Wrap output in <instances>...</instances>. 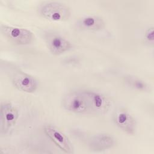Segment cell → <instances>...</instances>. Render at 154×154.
Listing matches in <instances>:
<instances>
[{
  "mask_svg": "<svg viewBox=\"0 0 154 154\" xmlns=\"http://www.w3.org/2000/svg\"><path fill=\"white\" fill-rule=\"evenodd\" d=\"M63 108L78 114L94 115L93 91L81 90L69 92L63 98Z\"/></svg>",
  "mask_w": 154,
  "mask_h": 154,
  "instance_id": "1",
  "label": "cell"
},
{
  "mask_svg": "<svg viewBox=\"0 0 154 154\" xmlns=\"http://www.w3.org/2000/svg\"><path fill=\"white\" fill-rule=\"evenodd\" d=\"M38 12L43 17L56 22L66 21L69 19L71 15L70 8L58 2L43 3L39 7Z\"/></svg>",
  "mask_w": 154,
  "mask_h": 154,
  "instance_id": "2",
  "label": "cell"
},
{
  "mask_svg": "<svg viewBox=\"0 0 154 154\" xmlns=\"http://www.w3.org/2000/svg\"><path fill=\"white\" fill-rule=\"evenodd\" d=\"M1 31L10 42L17 45H28L34 39L33 34L25 28L1 25Z\"/></svg>",
  "mask_w": 154,
  "mask_h": 154,
  "instance_id": "3",
  "label": "cell"
},
{
  "mask_svg": "<svg viewBox=\"0 0 154 154\" xmlns=\"http://www.w3.org/2000/svg\"><path fill=\"white\" fill-rule=\"evenodd\" d=\"M0 112V133L4 135L7 134L16 124L19 117V112L9 102L1 103Z\"/></svg>",
  "mask_w": 154,
  "mask_h": 154,
  "instance_id": "4",
  "label": "cell"
},
{
  "mask_svg": "<svg viewBox=\"0 0 154 154\" xmlns=\"http://www.w3.org/2000/svg\"><path fill=\"white\" fill-rule=\"evenodd\" d=\"M47 137L62 151L67 153H73V147L68 137L56 127L48 125L43 128Z\"/></svg>",
  "mask_w": 154,
  "mask_h": 154,
  "instance_id": "5",
  "label": "cell"
},
{
  "mask_svg": "<svg viewBox=\"0 0 154 154\" xmlns=\"http://www.w3.org/2000/svg\"><path fill=\"white\" fill-rule=\"evenodd\" d=\"M12 82L16 88L26 93L34 92L38 86L35 78L21 71H17L13 75Z\"/></svg>",
  "mask_w": 154,
  "mask_h": 154,
  "instance_id": "6",
  "label": "cell"
},
{
  "mask_svg": "<svg viewBox=\"0 0 154 154\" xmlns=\"http://www.w3.org/2000/svg\"><path fill=\"white\" fill-rule=\"evenodd\" d=\"M115 124L120 129L129 135H133L137 130V122L134 117L125 109L116 111L113 116Z\"/></svg>",
  "mask_w": 154,
  "mask_h": 154,
  "instance_id": "7",
  "label": "cell"
},
{
  "mask_svg": "<svg viewBox=\"0 0 154 154\" xmlns=\"http://www.w3.org/2000/svg\"><path fill=\"white\" fill-rule=\"evenodd\" d=\"M46 44L51 54L59 55L72 48L71 43L57 34H48L45 37Z\"/></svg>",
  "mask_w": 154,
  "mask_h": 154,
  "instance_id": "8",
  "label": "cell"
},
{
  "mask_svg": "<svg viewBox=\"0 0 154 154\" xmlns=\"http://www.w3.org/2000/svg\"><path fill=\"white\" fill-rule=\"evenodd\" d=\"M116 144L115 138L108 134H98L91 137L88 142L90 150L100 152L112 148Z\"/></svg>",
  "mask_w": 154,
  "mask_h": 154,
  "instance_id": "9",
  "label": "cell"
},
{
  "mask_svg": "<svg viewBox=\"0 0 154 154\" xmlns=\"http://www.w3.org/2000/svg\"><path fill=\"white\" fill-rule=\"evenodd\" d=\"M77 27L84 31H97L105 26L103 19L97 16H87L79 19L76 23Z\"/></svg>",
  "mask_w": 154,
  "mask_h": 154,
  "instance_id": "10",
  "label": "cell"
},
{
  "mask_svg": "<svg viewBox=\"0 0 154 154\" xmlns=\"http://www.w3.org/2000/svg\"><path fill=\"white\" fill-rule=\"evenodd\" d=\"M125 81L129 87L134 90L143 92H150L151 91L150 87L148 84L138 77L131 75L126 76Z\"/></svg>",
  "mask_w": 154,
  "mask_h": 154,
  "instance_id": "11",
  "label": "cell"
},
{
  "mask_svg": "<svg viewBox=\"0 0 154 154\" xmlns=\"http://www.w3.org/2000/svg\"><path fill=\"white\" fill-rule=\"evenodd\" d=\"M153 34V27L147 28L144 32V40L150 46H153L154 43Z\"/></svg>",
  "mask_w": 154,
  "mask_h": 154,
  "instance_id": "12",
  "label": "cell"
}]
</instances>
